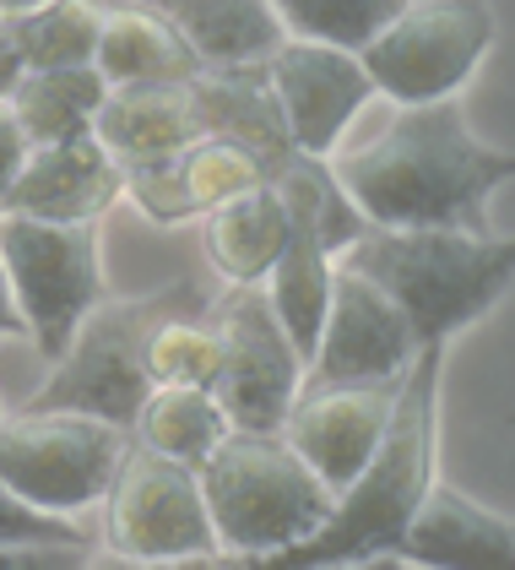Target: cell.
<instances>
[{
	"label": "cell",
	"mask_w": 515,
	"mask_h": 570,
	"mask_svg": "<svg viewBox=\"0 0 515 570\" xmlns=\"http://www.w3.org/2000/svg\"><path fill=\"white\" fill-rule=\"evenodd\" d=\"M326 164L380 228H488V196L515 179V153L488 147L456 98L402 104L369 141L326 153Z\"/></svg>",
	"instance_id": "cell-1"
},
{
	"label": "cell",
	"mask_w": 515,
	"mask_h": 570,
	"mask_svg": "<svg viewBox=\"0 0 515 570\" xmlns=\"http://www.w3.org/2000/svg\"><path fill=\"white\" fill-rule=\"evenodd\" d=\"M439 370L445 343H424L396 381V402L380 430V445L353 473L337 511L271 566H369L402 560L407 522L418 517L429 483L439 479Z\"/></svg>",
	"instance_id": "cell-2"
},
{
	"label": "cell",
	"mask_w": 515,
	"mask_h": 570,
	"mask_svg": "<svg viewBox=\"0 0 515 570\" xmlns=\"http://www.w3.org/2000/svg\"><path fill=\"white\" fill-rule=\"evenodd\" d=\"M337 262L369 272L418 343H450L511 294L515 239H494L488 228H380L369 223Z\"/></svg>",
	"instance_id": "cell-3"
},
{
	"label": "cell",
	"mask_w": 515,
	"mask_h": 570,
	"mask_svg": "<svg viewBox=\"0 0 515 570\" xmlns=\"http://www.w3.org/2000/svg\"><path fill=\"white\" fill-rule=\"evenodd\" d=\"M196 473L217 527V560H277L337 511V494L283 430H228Z\"/></svg>",
	"instance_id": "cell-4"
},
{
	"label": "cell",
	"mask_w": 515,
	"mask_h": 570,
	"mask_svg": "<svg viewBox=\"0 0 515 570\" xmlns=\"http://www.w3.org/2000/svg\"><path fill=\"white\" fill-rule=\"evenodd\" d=\"M201 305H207V294H196L190 283H169V288L141 294V299H109L103 294L82 315V326L66 343V353L49 364V381L22 407H77V413H98V419L130 430L147 392H152L147 332L169 309H201Z\"/></svg>",
	"instance_id": "cell-5"
},
{
	"label": "cell",
	"mask_w": 515,
	"mask_h": 570,
	"mask_svg": "<svg viewBox=\"0 0 515 570\" xmlns=\"http://www.w3.org/2000/svg\"><path fill=\"white\" fill-rule=\"evenodd\" d=\"M0 262L28 321V343L39 348L43 364H55L77 337L82 315L109 294L98 223L0 213Z\"/></svg>",
	"instance_id": "cell-6"
},
{
	"label": "cell",
	"mask_w": 515,
	"mask_h": 570,
	"mask_svg": "<svg viewBox=\"0 0 515 570\" xmlns=\"http://www.w3.org/2000/svg\"><path fill=\"white\" fill-rule=\"evenodd\" d=\"M103 538L136 566L217 560V527L201 494V473L130 435L115 479L103 489Z\"/></svg>",
	"instance_id": "cell-7"
},
{
	"label": "cell",
	"mask_w": 515,
	"mask_h": 570,
	"mask_svg": "<svg viewBox=\"0 0 515 570\" xmlns=\"http://www.w3.org/2000/svg\"><path fill=\"white\" fill-rule=\"evenodd\" d=\"M130 445L126 424L77 407H17L0 413V479L55 517H77L115 479Z\"/></svg>",
	"instance_id": "cell-8"
},
{
	"label": "cell",
	"mask_w": 515,
	"mask_h": 570,
	"mask_svg": "<svg viewBox=\"0 0 515 570\" xmlns=\"http://www.w3.org/2000/svg\"><path fill=\"white\" fill-rule=\"evenodd\" d=\"M499 22L488 0H407L386 28L358 49L375 92L390 104H434L467 88Z\"/></svg>",
	"instance_id": "cell-9"
},
{
	"label": "cell",
	"mask_w": 515,
	"mask_h": 570,
	"mask_svg": "<svg viewBox=\"0 0 515 570\" xmlns=\"http://www.w3.org/2000/svg\"><path fill=\"white\" fill-rule=\"evenodd\" d=\"M207 315L217 321L222 358L212 375V396L222 402L234 430H283L288 407L304 386V358L283 332L277 309L260 283H228Z\"/></svg>",
	"instance_id": "cell-10"
},
{
	"label": "cell",
	"mask_w": 515,
	"mask_h": 570,
	"mask_svg": "<svg viewBox=\"0 0 515 570\" xmlns=\"http://www.w3.org/2000/svg\"><path fill=\"white\" fill-rule=\"evenodd\" d=\"M418 348L424 343L413 337V321L386 288L369 272L337 262L326 326L304 364V381H396Z\"/></svg>",
	"instance_id": "cell-11"
},
{
	"label": "cell",
	"mask_w": 515,
	"mask_h": 570,
	"mask_svg": "<svg viewBox=\"0 0 515 570\" xmlns=\"http://www.w3.org/2000/svg\"><path fill=\"white\" fill-rule=\"evenodd\" d=\"M266 82L277 92V109L299 153H337L347 126L375 98V77L364 71L358 49L320 45V39H283L266 55Z\"/></svg>",
	"instance_id": "cell-12"
},
{
	"label": "cell",
	"mask_w": 515,
	"mask_h": 570,
	"mask_svg": "<svg viewBox=\"0 0 515 570\" xmlns=\"http://www.w3.org/2000/svg\"><path fill=\"white\" fill-rule=\"evenodd\" d=\"M396 381H304L299 386L283 419V435L331 494H343L353 473L369 462V451L380 445Z\"/></svg>",
	"instance_id": "cell-13"
},
{
	"label": "cell",
	"mask_w": 515,
	"mask_h": 570,
	"mask_svg": "<svg viewBox=\"0 0 515 570\" xmlns=\"http://www.w3.org/2000/svg\"><path fill=\"white\" fill-rule=\"evenodd\" d=\"M126 196V169L98 136H66L28 153L17 185L6 190L0 213H28L55 223H103Z\"/></svg>",
	"instance_id": "cell-14"
},
{
	"label": "cell",
	"mask_w": 515,
	"mask_h": 570,
	"mask_svg": "<svg viewBox=\"0 0 515 570\" xmlns=\"http://www.w3.org/2000/svg\"><path fill=\"white\" fill-rule=\"evenodd\" d=\"M92 136L126 164L179 158L196 136H207V109L196 77L190 82H120L103 92V109L92 120Z\"/></svg>",
	"instance_id": "cell-15"
},
{
	"label": "cell",
	"mask_w": 515,
	"mask_h": 570,
	"mask_svg": "<svg viewBox=\"0 0 515 570\" xmlns=\"http://www.w3.org/2000/svg\"><path fill=\"white\" fill-rule=\"evenodd\" d=\"M407 566H456V570H515V522L483 511L456 483L434 479L418 517L402 538Z\"/></svg>",
	"instance_id": "cell-16"
},
{
	"label": "cell",
	"mask_w": 515,
	"mask_h": 570,
	"mask_svg": "<svg viewBox=\"0 0 515 570\" xmlns=\"http://www.w3.org/2000/svg\"><path fill=\"white\" fill-rule=\"evenodd\" d=\"M92 66L103 71L109 88H120V82H190L201 71L196 49L147 0H103V33H98Z\"/></svg>",
	"instance_id": "cell-17"
},
{
	"label": "cell",
	"mask_w": 515,
	"mask_h": 570,
	"mask_svg": "<svg viewBox=\"0 0 515 570\" xmlns=\"http://www.w3.org/2000/svg\"><path fill=\"white\" fill-rule=\"evenodd\" d=\"M147 6L169 17L207 71L266 66V55L288 39L271 0H147Z\"/></svg>",
	"instance_id": "cell-18"
},
{
	"label": "cell",
	"mask_w": 515,
	"mask_h": 570,
	"mask_svg": "<svg viewBox=\"0 0 515 570\" xmlns=\"http://www.w3.org/2000/svg\"><path fill=\"white\" fill-rule=\"evenodd\" d=\"M331 272H337V250L320 239V228L304 218L299 207H288V239H283L277 262H271V272L260 283H266V299L277 309L283 332L294 337L304 364H309V353L320 343V326H326Z\"/></svg>",
	"instance_id": "cell-19"
},
{
	"label": "cell",
	"mask_w": 515,
	"mask_h": 570,
	"mask_svg": "<svg viewBox=\"0 0 515 570\" xmlns=\"http://www.w3.org/2000/svg\"><path fill=\"white\" fill-rule=\"evenodd\" d=\"M283 239H288V202L271 179L201 213V245L222 283H260Z\"/></svg>",
	"instance_id": "cell-20"
},
{
	"label": "cell",
	"mask_w": 515,
	"mask_h": 570,
	"mask_svg": "<svg viewBox=\"0 0 515 570\" xmlns=\"http://www.w3.org/2000/svg\"><path fill=\"white\" fill-rule=\"evenodd\" d=\"M196 92H201V109H207V131L234 136L245 141L250 153L266 158V169L277 175L299 147L288 136V120L277 109V92L266 82V66H222V71H196Z\"/></svg>",
	"instance_id": "cell-21"
},
{
	"label": "cell",
	"mask_w": 515,
	"mask_h": 570,
	"mask_svg": "<svg viewBox=\"0 0 515 570\" xmlns=\"http://www.w3.org/2000/svg\"><path fill=\"white\" fill-rule=\"evenodd\" d=\"M103 71L98 66H33L22 77V88L11 92V109L22 120V131L33 147L43 141H66V136H87L98 109H103Z\"/></svg>",
	"instance_id": "cell-22"
},
{
	"label": "cell",
	"mask_w": 515,
	"mask_h": 570,
	"mask_svg": "<svg viewBox=\"0 0 515 570\" xmlns=\"http://www.w3.org/2000/svg\"><path fill=\"white\" fill-rule=\"evenodd\" d=\"M228 430L234 424H228L222 402L212 396V386H152L141 413H136V424H130V435L141 445L179 456L190 468H201Z\"/></svg>",
	"instance_id": "cell-23"
},
{
	"label": "cell",
	"mask_w": 515,
	"mask_h": 570,
	"mask_svg": "<svg viewBox=\"0 0 515 570\" xmlns=\"http://www.w3.org/2000/svg\"><path fill=\"white\" fill-rule=\"evenodd\" d=\"M212 305V299H207ZM201 309H169L152 332H147V370L152 386H212L217 358H222V337L217 321Z\"/></svg>",
	"instance_id": "cell-24"
},
{
	"label": "cell",
	"mask_w": 515,
	"mask_h": 570,
	"mask_svg": "<svg viewBox=\"0 0 515 570\" xmlns=\"http://www.w3.org/2000/svg\"><path fill=\"white\" fill-rule=\"evenodd\" d=\"M17 33L33 66H92L103 33V0H49L33 17H17Z\"/></svg>",
	"instance_id": "cell-25"
},
{
	"label": "cell",
	"mask_w": 515,
	"mask_h": 570,
	"mask_svg": "<svg viewBox=\"0 0 515 570\" xmlns=\"http://www.w3.org/2000/svg\"><path fill=\"white\" fill-rule=\"evenodd\" d=\"M407 0H271L288 39H320V45L364 49Z\"/></svg>",
	"instance_id": "cell-26"
},
{
	"label": "cell",
	"mask_w": 515,
	"mask_h": 570,
	"mask_svg": "<svg viewBox=\"0 0 515 570\" xmlns=\"http://www.w3.org/2000/svg\"><path fill=\"white\" fill-rule=\"evenodd\" d=\"M179 169H185V185H190V196H196V207L207 213L217 202H228V196H245V190H256L271 179L266 169V158L250 153L245 141H234V136H196L185 153H179Z\"/></svg>",
	"instance_id": "cell-27"
},
{
	"label": "cell",
	"mask_w": 515,
	"mask_h": 570,
	"mask_svg": "<svg viewBox=\"0 0 515 570\" xmlns=\"http://www.w3.org/2000/svg\"><path fill=\"white\" fill-rule=\"evenodd\" d=\"M126 196L152 223H190L201 218L179 158H152V164H126Z\"/></svg>",
	"instance_id": "cell-28"
},
{
	"label": "cell",
	"mask_w": 515,
	"mask_h": 570,
	"mask_svg": "<svg viewBox=\"0 0 515 570\" xmlns=\"http://www.w3.org/2000/svg\"><path fill=\"white\" fill-rule=\"evenodd\" d=\"M11 543H77V549H92L87 532L71 517H55L33 500H22L11 483L0 479V549Z\"/></svg>",
	"instance_id": "cell-29"
},
{
	"label": "cell",
	"mask_w": 515,
	"mask_h": 570,
	"mask_svg": "<svg viewBox=\"0 0 515 570\" xmlns=\"http://www.w3.org/2000/svg\"><path fill=\"white\" fill-rule=\"evenodd\" d=\"M28 153H33V141H28V131H22L17 109L0 104V202H6V190L17 185L22 164H28Z\"/></svg>",
	"instance_id": "cell-30"
},
{
	"label": "cell",
	"mask_w": 515,
	"mask_h": 570,
	"mask_svg": "<svg viewBox=\"0 0 515 570\" xmlns=\"http://www.w3.org/2000/svg\"><path fill=\"white\" fill-rule=\"evenodd\" d=\"M28 77V49L17 33V17H0V104H11V92Z\"/></svg>",
	"instance_id": "cell-31"
},
{
	"label": "cell",
	"mask_w": 515,
	"mask_h": 570,
	"mask_svg": "<svg viewBox=\"0 0 515 570\" xmlns=\"http://www.w3.org/2000/svg\"><path fill=\"white\" fill-rule=\"evenodd\" d=\"M0 337H28V321H22V305H17V294H11L6 262H0Z\"/></svg>",
	"instance_id": "cell-32"
},
{
	"label": "cell",
	"mask_w": 515,
	"mask_h": 570,
	"mask_svg": "<svg viewBox=\"0 0 515 570\" xmlns=\"http://www.w3.org/2000/svg\"><path fill=\"white\" fill-rule=\"evenodd\" d=\"M39 6H49V0H0V17H33Z\"/></svg>",
	"instance_id": "cell-33"
}]
</instances>
